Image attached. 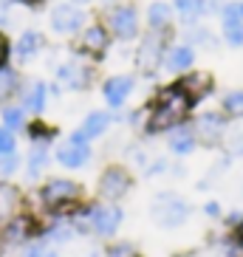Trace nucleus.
I'll return each instance as SVG.
<instances>
[{"label": "nucleus", "mask_w": 243, "mask_h": 257, "mask_svg": "<svg viewBox=\"0 0 243 257\" xmlns=\"http://www.w3.org/2000/svg\"><path fill=\"white\" fill-rule=\"evenodd\" d=\"M190 107H192V99L181 91V85L161 88L159 96H156V105L150 110V119H147V133H161V130L175 127L190 113Z\"/></svg>", "instance_id": "1"}, {"label": "nucleus", "mask_w": 243, "mask_h": 257, "mask_svg": "<svg viewBox=\"0 0 243 257\" xmlns=\"http://www.w3.org/2000/svg\"><path fill=\"white\" fill-rule=\"evenodd\" d=\"M122 223V209L113 204H99V206H91L85 209L79 218H74V226L79 232H96L102 237H110V234L119 229Z\"/></svg>", "instance_id": "2"}, {"label": "nucleus", "mask_w": 243, "mask_h": 257, "mask_svg": "<svg viewBox=\"0 0 243 257\" xmlns=\"http://www.w3.org/2000/svg\"><path fill=\"white\" fill-rule=\"evenodd\" d=\"M79 195H82V187L71 178H48L40 189V201L43 206L51 212H65L71 206L79 204Z\"/></svg>", "instance_id": "3"}, {"label": "nucleus", "mask_w": 243, "mask_h": 257, "mask_svg": "<svg viewBox=\"0 0 243 257\" xmlns=\"http://www.w3.org/2000/svg\"><path fill=\"white\" fill-rule=\"evenodd\" d=\"M164 57H167V34H164V31L150 29L145 37H142L139 48H136V65H139V71L147 74V76H153L161 65H164Z\"/></svg>", "instance_id": "4"}, {"label": "nucleus", "mask_w": 243, "mask_h": 257, "mask_svg": "<svg viewBox=\"0 0 243 257\" xmlns=\"http://www.w3.org/2000/svg\"><path fill=\"white\" fill-rule=\"evenodd\" d=\"M153 220L159 223V226H178V223H184V220L190 218V204L184 201V198L173 195V192H161L156 201H153Z\"/></svg>", "instance_id": "5"}, {"label": "nucleus", "mask_w": 243, "mask_h": 257, "mask_svg": "<svg viewBox=\"0 0 243 257\" xmlns=\"http://www.w3.org/2000/svg\"><path fill=\"white\" fill-rule=\"evenodd\" d=\"M85 12L82 6H76V3H57L51 9V15H48V26H51L54 34H62V37H71V34H79L85 29Z\"/></svg>", "instance_id": "6"}, {"label": "nucleus", "mask_w": 243, "mask_h": 257, "mask_svg": "<svg viewBox=\"0 0 243 257\" xmlns=\"http://www.w3.org/2000/svg\"><path fill=\"white\" fill-rule=\"evenodd\" d=\"M93 79V68L88 62H79V60H68V62H60L57 71H54V82L65 88V91H85Z\"/></svg>", "instance_id": "7"}, {"label": "nucleus", "mask_w": 243, "mask_h": 257, "mask_svg": "<svg viewBox=\"0 0 243 257\" xmlns=\"http://www.w3.org/2000/svg\"><path fill=\"white\" fill-rule=\"evenodd\" d=\"M102 26L119 40H133L139 34V12L133 6H113L107 9Z\"/></svg>", "instance_id": "8"}, {"label": "nucleus", "mask_w": 243, "mask_h": 257, "mask_svg": "<svg viewBox=\"0 0 243 257\" xmlns=\"http://www.w3.org/2000/svg\"><path fill=\"white\" fill-rule=\"evenodd\" d=\"M107 46H110V31L105 29L102 23H93V26H85L76 37V51L85 54V57H105Z\"/></svg>", "instance_id": "9"}, {"label": "nucleus", "mask_w": 243, "mask_h": 257, "mask_svg": "<svg viewBox=\"0 0 243 257\" xmlns=\"http://www.w3.org/2000/svg\"><path fill=\"white\" fill-rule=\"evenodd\" d=\"M57 161H60L62 167H68V170H79V167H85L91 161V147H88V142H85L79 133H71V136L57 147Z\"/></svg>", "instance_id": "10"}, {"label": "nucleus", "mask_w": 243, "mask_h": 257, "mask_svg": "<svg viewBox=\"0 0 243 257\" xmlns=\"http://www.w3.org/2000/svg\"><path fill=\"white\" fill-rule=\"evenodd\" d=\"M130 184H133V178L125 167H107L99 178V195L105 198L107 204H113L130 189Z\"/></svg>", "instance_id": "11"}, {"label": "nucleus", "mask_w": 243, "mask_h": 257, "mask_svg": "<svg viewBox=\"0 0 243 257\" xmlns=\"http://www.w3.org/2000/svg\"><path fill=\"white\" fill-rule=\"evenodd\" d=\"M48 85L43 82V79H31V82H26L23 79V85H20V91H17V102L29 110L31 116H43V110H46V105H48Z\"/></svg>", "instance_id": "12"}, {"label": "nucleus", "mask_w": 243, "mask_h": 257, "mask_svg": "<svg viewBox=\"0 0 243 257\" xmlns=\"http://www.w3.org/2000/svg\"><path fill=\"white\" fill-rule=\"evenodd\" d=\"M43 48H46V37L34 29H26V31H20L17 40L12 43V60H15L17 65H26V62H31Z\"/></svg>", "instance_id": "13"}, {"label": "nucleus", "mask_w": 243, "mask_h": 257, "mask_svg": "<svg viewBox=\"0 0 243 257\" xmlns=\"http://www.w3.org/2000/svg\"><path fill=\"white\" fill-rule=\"evenodd\" d=\"M220 23H223V37L232 48L243 46V0H232L220 12Z\"/></svg>", "instance_id": "14"}, {"label": "nucleus", "mask_w": 243, "mask_h": 257, "mask_svg": "<svg viewBox=\"0 0 243 257\" xmlns=\"http://www.w3.org/2000/svg\"><path fill=\"white\" fill-rule=\"evenodd\" d=\"M31 234H34V220L15 215L12 220H6L0 226V243L3 246H23V243L31 240Z\"/></svg>", "instance_id": "15"}, {"label": "nucleus", "mask_w": 243, "mask_h": 257, "mask_svg": "<svg viewBox=\"0 0 243 257\" xmlns=\"http://www.w3.org/2000/svg\"><path fill=\"white\" fill-rule=\"evenodd\" d=\"M192 130H195V139H201V144H218L226 133V119H223V113L209 110V113H201Z\"/></svg>", "instance_id": "16"}, {"label": "nucleus", "mask_w": 243, "mask_h": 257, "mask_svg": "<svg viewBox=\"0 0 243 257\" xmlns=\"http://www.w3.org/2000/svg\"><path fill=\"white\" fill-rule=\"evenodd\" d=\"M133 88H136L133 76L119 74V76H110V79H105V85H102V96H105V102H107L110 107H122L125 102H128V96L133 93Z\"/></svg>", "instance_id": "17"}, {"label": "nucleus", "mask_w": 243, "mask_h": 257, "mask_svg": "<svg viewBox=\"0 0 243 257\" xmlns=\"http://www.w3.org/2000/svg\"><path fill=\"white\" fill-rule=\"evenodd\" d=\"M181 85V91L192 99V105H195L198 99H204L212 93V74H206V71H187V74L178 79Z\"/></svg>", "instance_id": "18"}, {"label": "nucleus", "mask_w": 243, "mask_h": 257, "mask_svg": "<svg viewBox=\"0 0 243 257\" xmlns=\"http://www.w3.org/2000/svg\"><path fill=\"white\" fill-rule=\"evenodd\" d=\"M192 65H195V51H192L190 46H184V43L173 46L167 51V57H164V68H167L170 74H187Z\"/></svg>", "instance_id": "19"}, {"label": "nucleus", "mask_w": 243, "mask_h": 257, "mask_svg": "<svg viewBox=\"0 0 243 257\" xmlns=\"http://www.w3.org/2000/svg\"><path fill=\"white\" fill-rule=\"evenodd\" d=\"M0 124H3V127H9L12 133L26 130V124H29V110H26L17 99L3 102V105H0Z\"/></svg>", "instance_id": "20"}, {"label": "nucleus", "mask_w": 243, "mask_h": 257, "mask_svg": "<svg viewBox=\"0 0 243 257\" xmlns=\"http://www.w3.org/2000/svg\"><path fill=\"white\" fill-rule=\"evenodd\" d=\"M20 85H23V74H20L12 62L0 65V105H3V102H12V99H17Z\"/></svg>", "instance_id": "21"}, {"label": "nucleus", "mask_w": 243, "mask_h": 257, "mask_svg": "<svg viewBox=\"0 0 243 257\" xmlns=\"http://www.w3.org/2000/svg\"><path fill=\"white\" fill-rule=\"evenodd\" d=\"M110 127V113H105V110H93V113H88L82 119V124H79V136L85 139V142H91V139H99L105 130Z\"/></svg>", "instance_id": "22"}, {"label": "nucleus", "mask_w": 243, "mask_h": 257, "mask_svg": "<svg viewBox=\"0 0 243 257\" xmlns=\"http://www.w3.org/2000/svg\"><path fill=\"white\" fill-rule=\"evenodd\" d=\"M17 209H20V189L9 181H0V226L15 218Z\"/></svg>", "instance_id": "23"}, {"label": "nucleus", "mask_w": 243, "mask_h": 257, "mask_svg": "<svg viewBox=\"0 0 243 257\" xmlns=\"http://www.w3.org/2000/svg\"><path fill=\"white\" fill-rule=\"evenodd\" d=\"M147 26L156 31H167L173 26V6L164 0H156L147 6Z\"/></svg>", "instance_id": "24"}, {"label": "nucleus", "mask_w": 243, "mask_h": 257, "mask_svg": "<svg viewBox=\"0 0 243 257\" xmlns=\"http://www.w3.org/2000/svg\"><path fill=\"white\" fill-rule=\"evenodd\" d=\"M195 130L192 127H181V124H175V130L170 133V150L175 156H187V153L195 150Z\"/></svg>", "instance_id": "25"}, {"label": "nucleus", "mask_w": 243, "mask_h": 257, "mask_svg": "<svg viewBox=\"0 0 243 257\" xmlns=\"http://www.w3.org/2000/svg\"><path fill=\"white\" fill-rule=\"evenodd\" d=\"M46 164H48V144L31 142L29 161H26V167H29V178H37V175L46 170Z\"/></svg>", "instance_id": "26"}, {"label": "nucleus", "mask_w": 243, "mask_h": 257, "mask_svg": "<svg viewBox=\"0 0 243 257\" xmlns=\"http://www.w3.org/2000/svg\"><path fill=\"white\" fill-rule=\"evenodd\" d=\"M175 9L187 23H195L198 17L206 15V0H175Z\"/></svg>", "instance_id": "27"}, {"label": "nucleus", "mask_w": 243, "mask_h": 257, "mask_svg": "<svg viewBox=\"0 0 243 257\" xmlns=\"http://www.w3.org/2000/svg\"><path fill=\"white\" fill-rule=\"evenodd\" d=\"M220 107L226 116H243V91H229L226 96L220 99Z\"/></svg>", "instance_id": "28"}, {"label": "nucleus", "mask_w": 243, "mask_h": 257, "mask_svg": "<svg viewBox=\"0 0 243 257\" xmlns=\"http://www.w3.org/2000/svg\"><path fill=\"white\" fill-rule=\"evenodd\" d=\"M20 170V156L15 153H6V156H0V181H6V178H12V175Z\"/></svg>", "instance_id": "29"}, {"label": "nucleus", "mask_w": 243, "mask_h": 257, "mask_svg": "<svg viewBox=\"0 0 243 257\" xmlns=\"http://www.w3.org/2000/svg\"><path fill=\"white\" fill-rule=\"evenodd\" d=\"M26 130H29V139H31V142L48 144V142L54 139V130L48 127V124H43V121H31V124H26Z\"/></svg>", "instance_id": "30"}, {"label": "nucleus", "mask_w": 243, "mask_h": 257, "mask_svg": "<svg viewBox=\"0 0 243 257\" xmlns=\"http://www.w3.org/2000/svg\"><path fill=\"white\" fill-rule=\"evenodd\" d=\"M71 234H74L71 223H62V220H60V223H54V226L46 232V237H48V240H54V243H65Z\"/></svg>", "instance_id": "31"}, {"label": "nucleus", "mask_w": 243, "mask_h": 257, "mask_svg": "<svg viewBox=\"0 0 243 257\" xmlns=\"http://www.w3.org/2000/svg\"><path fill=\"white\" fill-rule=\"evenodd\" d=\"M17 150V139H15V133L9 127H3L0 124V156H6V153H15Z\"/></svg>", "instance_id": "32"}, {"label": "nucleus", "mask_w": 243, "mask_h": 257, "mask_svg": "<svg viewBox=\"0 0 243 257\" xmlns=\"http://www.w3.org/2000/svg\"><path fill=\"white\" fill-rule=\"evenodd\" d=\"M20 257H57V254H54V251L48 249L46 243H29Z\"/></svg>", "instance_id": "33"}, {"label": "nucleus", "mask_w": 243, "mask_h": 257, "mask_svg": "<svg viewBox=\"0 0 243 257\" xmlns=\"http://www.w3.org/2000/svg\"><path fill=\"white\" fill-rule=\"evenodd\" d=\"M190 40H192V43H198V46H204V48H215V37L206 29H195L190 34Z\"/></svg>", "instance_id": "34"}, {"label": "nucleus", "mask_w": 243, "mask_h": 257, "mask_svg": "<svg viewBox=\"0 0 243 257\" xmlns=\"http://www.w3.org/2000/svg\"><path fill=\"white\" fill-rule=\"evenodd\" d=\"M107 257H136V251H133L130 243H113V246L107 249Z\"/></svg>", "instance_id": "35"}, {"label": "nucleus", "mask_w": 243, "mask_h": 257, "mask_svg": "<svg viewBox=\"0 0 243 257\" xmlns=\"http://www.w3.org/2000/svg\"><path fill=\"white\" fill-rule=\"evenodd\" d=\"M12 62V40L6 37V31H0V65Z\"/></svg>", "instance_id": "36"}, {"label": "nucleus", "mask_w": 243, "mask_h": 257, "mask_svg": "<svg viewBox=\"0 0 243 257\" xmlns=\"http://www.w3.org/2000/svg\"><path fill=\"white\" fill-rule=\"evenodd\" d=\"M12 6H29V9H37V6H43V0H0V9H12Z\"/></svg>", "instance_id": "37"}, {"label": "nucleus", "mask_w": 243, "mask_h": 257, "mask_svg": "<svg viewBox=\"0 0 243 257\" xmlns=\"http://www.w3.org/2000/svg\"><path fill=\"white\" fill-rule=\"evenodd\" d=\"M71 3H76V6H82V3H88V0H71Z\"/></svg>", "instance_id": "38"}, {"label": "nucleus", "mask_w": 243, "mask_h": 257, "mask_svg": "<svg viewBox=\"0 0 243 257\" xmlns=\"http://www.w3.org/2000/svg\"><path fill=\"white\" fill-rule=\"evenodd\" d=\"M102 3H116V0H102Z\"/></svg>", "instance_id": "39"}, {"label": "nucleus", "mask_w": 243, "mask_h": 257, "mask_svg": "<svg viewBox=\"0 0 243 257\" xmlns=\"http://www.w3.org/2000/svg\"><path fill=\"white\" fill-rule=\"evenodd\" d=\"M91 257H96V254H91Z\"/></svg>", "instance_id": "40"}]
</instances>
